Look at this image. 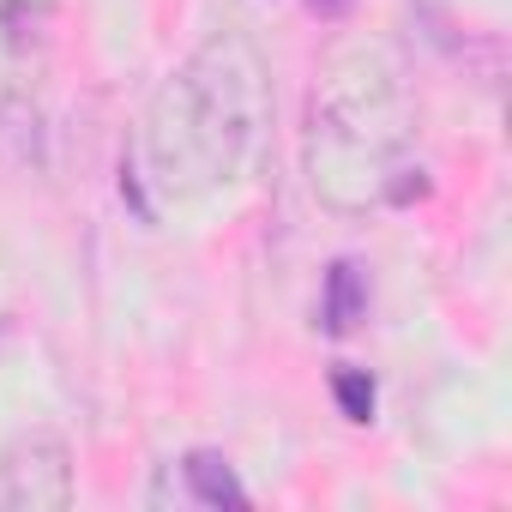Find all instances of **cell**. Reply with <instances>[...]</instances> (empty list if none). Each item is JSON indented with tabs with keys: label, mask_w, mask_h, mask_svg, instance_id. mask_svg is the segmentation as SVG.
<instances>
[{
	"label": "cell",
	"mask_w": 512,
	"mask_h": 512,
	"mask_svg": "<svg viewBox=\"0 0 512 512\" xmlns=\"http://www.w3.org/2000/svg\"><path fill=\"white\" fill-rule=\"evenodd\" d=\"M181 476H187V494L199 500V506H247V488L235 482V470H229V458L223 452H187L181 458Z\"/></svg>",
	"instance_id": "obj_5"
},
{
	"label": "cell",
	"mask_w": 512,
	"mask_h": 512,
	"mask_svg": "<svg viewBox=\"0 0 512 512\" xmlns=\"http://www.w3.org/2000/svg\"><path fill=\"white\" fill-rule=\"evenodd\" d=\"M308 7H314L320 19H338V13H350V7H356V0H308Z\"/></svg>",
	"instance_id": "obj_7"
},
{
	"label": "cell",
	"mask_w": 512,
	"mask_h": 512,
	"mask_svg": "<svg viewBox=\"0 0 512 512\" xmlns=\"http://www.w3.org/2000/svg\"><path fill=\"white\" fill-rule=\"evenodd\" d=\"M416 151V103L410 85L380 43H344L326 55L308 91L302 121V175L326 211L368 217L380 205H404L428 193Z\"/></svg>",
	"instance_id": "obj_1"
},
{
	"label": "cell",
	"mask_w": 512,
	"mask_h": 512,
	"mask_svg": "<svg viewBox=\"0 0 512 512\" xmlns=\"http://www.w3.org/2000/svg\"><path fill=\"white\" fill-rule=\"evenodd\" d=\"M332 392H338V410L350 422H374V380L362 368H338L332 374Z\"/></svg>",
	"instance_id": "obj_6"
},
{
	"label": "cell",
	"mask_w": 512,
	"mask_h": 512,
	"mask_svg": "<svg viewBox=\"0 0 512 512\" xmlns=\"http://www.w3.org/2000/svg\"><path fill=\"white\" fill-rule=\"evenodd\" d=\"M368 314V278H362V266L356 260H338L332 272H326V302H320V326L332 332V338H344V332H356V320Z\"/></svg>",
	"instance_id": "obj_4"
},
{
	"label": "cell",
	"mask_w": 512,
	"mask_h": 512,
	"mask_svg": "<svg viewBox=\"0 0 512 512\" xmlns=\"http://www.w3.org/2000/svg\"><path fill=\"white\" fill-rule=\"evenodd\" d=\"M73 494V452L55 428H31L0 452V512H67Z\"/></svg>",
	"instance_id": "obj_3"
},
{
	"label": "cell",
	"mask_w": 512,
	"mask_h": 512,
	"mask_svg": "<svg viewBox=\"0 0 512 512\" xmlns=\"http://www.w3.org/2000/svg\"><path fill=\"white\" fill-rule=\"evenodd\" d=\"M266 115H272V79L260 49L241 31H211L145 103L139 121L145 181L175 205L223 193L247 169L253 145L266 133Z\"/></svg>",
	"instance_id": "obj_2"
}]
</instances>
